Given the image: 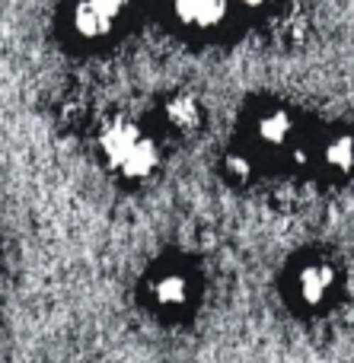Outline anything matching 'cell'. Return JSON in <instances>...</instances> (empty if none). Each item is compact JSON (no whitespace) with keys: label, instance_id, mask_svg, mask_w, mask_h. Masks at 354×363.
Here are the masks:
<instances>
[{"label":"cell","instance_id":"6da1fadb","mask_svg":"<svg viewBox=\"0 0 354 363\" xmlns=\"http://www.w3.org/2000/svg\"><path fill=\"white\" fill-rule=\"evenodd\" d=\"M329 287H332V271H329V268L304 271V277H300V294H304V300L313 303V306L326 300Z\"/></svg>","mask_w":354,"mask_h":363},{"label":"cell","instance_id":"7a4b0ae2","mask_svg":"<svg viewBox=\"0 0 354 363\" xmlns=\"http://www.w3.org/2000/svg\"><path fill=\"white\" fill-rule=\"evenodd\" d=\"M326 160H329L336 169H351L354 166V140L351 138H338L326 147Z\"/></svg>","mask_w":354,"mask_h":363},{"label":"cell","instance_id":"3957f363","mask_svg":"<svg viewBox=\"0 0 354 363\" xmlns=\"http://www.w3.org/2000/svg\"><path fill=\"white\" fill-rule=\"evenodd\" d=\"M182 300H185V284L176 281V277L163 281V287H160V303H163V306H179Z\"/></svg>","mask_w":354,"mask_h":363}]
</instances>
